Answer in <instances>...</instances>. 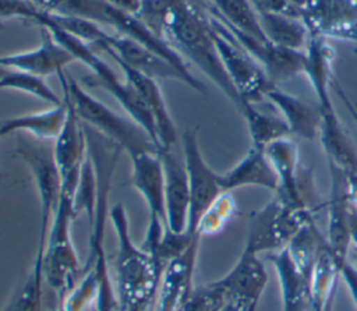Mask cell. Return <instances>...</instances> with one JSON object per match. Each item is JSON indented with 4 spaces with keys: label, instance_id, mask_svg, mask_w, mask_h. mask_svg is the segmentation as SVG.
<instances>
[{
    "label": "cell",
    "instance_id": "8",
    "mask_svg": "<svg viewBox=\"0 0 357 311\" xmlns=\"http://www.w3.org/2000/svg\"><path fill=\"white\" fill-rule=\"evenodd\" d=\"M208 21L223 68L241 102L255 105L265 100L266 93L275 84L269 79L264 68L222 29L218 20L211 13Z\"/></svg>",
    "mask_w": 357,
    "mask_h": 311
},
{
    "label": "cell",
    "instance_id": "18",
    "mask_svg": "<svg viewBox=\"0 0 357 311\" xmlns=\"http://www.w3.org/2000/svg\"><path fill=\"white\" fill-rule=\"evenodd\" d=\"M114 63L120 67L124 74V79L131 85L152 114L160 149H172L177 142V131L156 79L132 70L119 60H114Z\"/></svg>",
    "mask_w": 357,
    "mask_h": 311
},
{
    "label": "cell",
    "instance_id": "28",
    "mask_svg": "<svg viewBox=\"0 0 357 311\" xmlns=\"http://www.w3.org/2000/svg\"><path fill=\"white\" fill-rule=\"evenodd\" d=\"M67 116V103L63 99L60 105H56L43 112L26 113L0 121V128L6 135L13 132H28L36 139H54Z\"/></svg>",
    "mask_w": 357,
    "mask_h": 311
},
{
    "label": "cell",
    "instance_id": "14",
    "mask_svg": "<svg viewBox=\"0 0 357 311\" xmlns=\"http://www.w3.org/2000/svg\"><path fill=\"white\" fill-rule=\"evenodd\" d=\"M215 283L225 291L229 303L258 304L266 287L268 275L259 254L244 247L233 268Z\"/></svg>",
    "mask_w": 357,
    "mask_h": 311
},
{
    "label": "cell",
    "instance_id": "38",
    "mask_svg": "<svg viewBox=\"0 0 357 311\" xmlns=\"http://www.w3.org/2000/svg\"><path fill=\"white\" fill-rule=\"evenodd\" d=\"M340 279L346 283L349 293L357 307V266L349 258L340 264Z\"/></svg>",
    "mask_w": 357,
    "mask_h": 311
},
{
    "label": "cell",
    "instance_id": "35",
    "mask_svg": "<svg viewBox=\"0 0 357 311\" xmlns=\"http://www.w3.org/2000/svg\"><path fill=\"white\" fill-rule=\"evenodd\" d=\"M236 212L237 205L231 194L229 191L222 192L202 215L197 227V234L202 237L204 234H215L220 232Z\"/></svg>",
    "mask_w": 357,
    "mask_h": 311
},
{
    "label": "cell",
    "instance_id": "33",
    "mask_svg": "<svg viewBox=\"0 0 357 311\" xmlns=\"http://www.w3.org/2000/svg\"><path fill=\"white\" fill-rule=\"evenodd\" d=\"M1 89H14L35 98H39L45 102L52 103L53 106L60 105L63 99H60L53 89L46 84L43 77L33 75L29 73L7 70L0 74V91Z\"/></svg>",
    "mask_w": 357,
    "mask_h": 311
},
{
    "label": "cell",
    "instance_id": "20",
    "mask_svg": "<svg viewBox=\"0 0 357 311\" xmlns=\"http://www.w3.org/2000/svg\"><path fill=\"white\" fill-rule=\"evenodd\" d=\"M331 198L328 218V237L325 238L329 250L339 264L347 259L350 243L349 227V192L346 176L331 165Z\"/></svg>",
    "mask_w": 357,
    "mask_h": 311
},
{
    "label": "cell",
    "instance_id": "9",
    "mask_svg": "<svg viewBox=\"0 0 357 311\" xmlns=\"http://www.w3.org/2000/svg\"><path fill=\"white\" fill-rule=\"evenodd\" d=\"M184 165L190 185V212L187 233L197 234L198 223L213 201L225 192L219 184V173L213 172L202 158L198 146L197 130H187L181 135Z\"/></svg>",
    "mask_w": 357,
    "mask_h": 311
},
{
    "label": "cell",
    "instance_id": "12",
    "mask_svg": "<svg viewBox=\"0 0 357 311\" xmlns=\"http://www.w3.org/2000/svg\"><path fill=\"white\" fill-rule=\"evenodd\" d=\"M63 99L67 103V116L59 135L54 138L53 155L61 177V192L73 198L81 166L86 156V141L82 124L70 100L64 95Z\"/></svg>",
    "mask_w": 357,
    "mask_h": 311
},
{
    "label": "cell",
    "instance_id": "40",
    "mask_svg": "<svg viewBox=\"0 0 357 311\" xmlns=\"http://www.w3.org/2000/svg\"><path fill=\"white\" fill-rule=\"evenodd\" d=\"M335 86H336V92H337V95L340 96V99H342V102H343V105L346 106V109H347V112L350 113V116L353 117V120L356 121V124H357V106L344 95V92L342 91V88L335 82Z\"/></svg>",
    "mask_w": 357,
    "mask_h": 311
},
{
    "label": "cell",
    "instance_id": "21",
    "mask_svg": "<svg viewBox=\"0 0 357 311\" xmlns=\"http://www.w3.org/2000/svg\"><path fill=\"white\" fill-rule=\"evenodd\" d=\"M273 172L278 177V195L296 208L308 209L298 179V148L290 137L278 139L265 148Z\"/></svg>",
    "mask_w": 357,
    "mask_h": 311
},
{
    "label": "cell",
    "instance_id": "37",
    "mask_svg": "<svg viewBox=\"0 0 357 311\" xmlns=\"http://www.w3.org/2000/svg\"><path fill=\"white\" fill-rule=\"evenodd\" d=\"M258 14L275 13L301 18V8L289 0H248Z\"/></svg>",
    "mask_w": 357,
    "mask_h": 311
},
{
    "label": "cell",
    "instance_id": "3",
    "mask_svg": "<svg viewBox=\"0 0 357 311\" xmlns=\"http://www.w3.org/2000/svg\"><path fill=\"white\" fill-rule=\"evenodd\" d=\"M59 78L63 88V95L70 100L81 123L119 145L124 152L128 153V156L145 151H159L146 131L134 120L126 119L113 112L100 100L89 95L70 75L60 73Z\"/></svg>",
    "mask_w": 357,
    "mask_h": 311
},
{
    "label": "cell",
    "instance_id": "30",
    "mask_svg": "<svg viewBox=\"0 0 357 311\" xmlns=\"http://www.w3.org/2000/svg\"><path fill=\"white\" fill-rule=\"evenodd\" d=\"M238 110L247 123L251 146L254 148L265 151V148L272 142L291 135L286 121L282 117L259 112L255 109V105L251 103H243Z\"/></svg>",
    "mask_w": 357,
    "mask_h": 311
},
{
    "label": "cell",
    "instance_id": "44",
    "mask_svg": "<svg viewBox=\"0 0 357 311\" xmlns=\"http://www.w3.org/2000/svg\"><path fill=\"white\" fill-rule=\"evenodd\" d=\"M353 255H354V258H356V261H357V250H353Z\"/></svg>",
    "mask_w": 357,
    "mask_h": 311
},
{
    "label": "cell",
    "instance_id": "1",
    "mask_svg": "<svg viewBox=\"0 0 357 311\" xmlns=\"http://www.w3.org/2000/svg\"><path fill=\"white\" fill-rule=\"evenodd\" d=\"M181 57L190 59L237 106L243 102L216 50L212 28L190 0H141L135 14Z\"/></svg>",
    "mask_w": 357,
    "mask_h": 311
},
{
    "label": "cell",
    "instance_id": "2",
    "mask_svg": "<svg viewBox=\"0 0 357 311\" xmlns=\"http://www.w3.org/2000/svg\"><path fill=\"white\" fill-rule=\"evenodd\" d=\"M109 219L117 237L116 297L117 311H149L163 268L141 247L128 232V219L123 204L109 211Z\"/></svg>",
    "mask_w": 357,
    "mask_h": 311
},
{
    "label": "cell",
    "instance_id": "19",
    "mask_svg": "<svg viewBox=\"0 0 357 311\" xmlns=\"http://www.w3.org/2000/svg\"><path fill=\"white\" fill-rule=\"evenodd\" d=\"M131 184L142 195L149 216L160 219L166 226L165 212V177L159 151H145L130 156Z\"/></svg>",
    "mask_w": 357,
    "mask_h": 311
},
{
    "label": "cell",
    "instance_id": "10",
    "mask_svg": "<svg viewBox=\"0 0 357 311\" xmlns=\"http://www.w3.org/2000/svg\"><path fill=\"white\" fill-rule=\"evenodd\" d=\"M219 22L222 29L247 53L250 54L266 73L269 79L275 84L304 74L305 52L282 47L269 42L268 39H258L243 33L227 24H225L215 13L206 8Z\"/></svg>",
    "mask_w": 357,
    "mask_h": 311
},
{
    "label": "cell",
    "instance_id": "7",
    "mask_svg": "<svg viewBox=\"0 0 357 311\" xmlns=\"http://www.w3.org/2000/svg\"><path fill=\"white\" fill-rule=\"evenodd\" d=\"M310 222L308 209L296 208L278 195L252 215L244 247L259 255L279 251L286 248L297 232Z\"/></svg>",
    "mask_w": 357,
    "mask_h": 311
},
{
    "label": "cell",
    "instance_id": "11",
    "mask_svg": "<svg viewBox=\"0 0 357 311\" xmlns=\"http://www.w3.org/2000/svg\"><path fill=\"white\" fill-rule=\"evenodd\" d=\"M301 20L310 35L357 42V0H305Z\"/></svg>",
    "mask_w": 357,
    "mask_h": 311
},
{
    "label": "cell",
    "instance_id": "22",
    "mask_svg": "<svg viewBox=\"0 0 357 311\" xmlns=\"http://www.w3.org/2000/svg\"><path fill=\"white\" fill-rule=\"evenodd\" d=\"M265 259L276 272L283 311H311L310 280L296 265L287 247L268 252Z\"/></svg>",
    "mask_w": 357,
    "mask_h": 311
},
{
    "label": "cell",
    "instance_id": "17",
    "mask_svg": "<svg viewBox=\"0 0 357 311\" xmlns=\"http://www.w3.org/2000/svg\"><path fill=\"white\" fill-rule=\"evenodd\" d=\"M198 252V243L187 248L184 254L170 261L160 276V282L151 304L149 311H176L180 303L192 290V276L195 271V261Z\"/></svg>",
    "mask_w": 357,
    "mask_h": 311
},
{
    "label": "cell",
    "instance_id": "4",
    "mask_svg": "<svg viewBox=\"0 0 357 311\" xmlns=\"http://www.w3.org/2000/svg\"><path fill=\"white\" fill-rule=\"evenodd\" d=\"M38 25L46 28L53 35V38L73 54L75 60L85 64L93 73V84L106 89L121 105L130 119L146 131V134L160 151L153 117L139 96L135 93V91L131 88V85L126 79L121 81L112 70V67L93 52L89 43L75 38L74 35L63 31L46 20L38 21Z\"/></svg>",
    "mask_w": 357,
    "mask_h": 311
},
{
    "label": "cell",
    "instance_id": "13",
    "mask_svg": "<svg viewBox=\"0 0 357 311\" xmlns=\"http://www.w3.org/2000/svg\"><path fill=\"white\" fill-rule=\"evenodd\" d=\"M99 49L107 53L113 60H119L132 70L155 79H174L184 84L181 74L166 60L121 33H103L96 43Z\"/></svg>",
    "mask_w": 357,
    "mask_h": 311
},
{
    "label": "cell",
    "instance_id": "23",
    "mask_svg": "<svg viewBox=\"0 0 357 311\" xmlns=\"http://www.w3.org/2000/svg\"><path fill=\"white\" fill-rule=\"evenodd\" d=\"M265 99L282 113V119L293 135L304 139L318 138L322 123V113L318 105L312 106L294 95L280 91L276 85L269 89Z\"/></svg>",
    "mask_w": 357,
    "mask_h": 311
},
{
    "label": "cell",
    "instance_id": "31",
    "mask_svg": "<svg viewBox=\"0 0 357 311\" xmlns=\"http://www.w3.org/2000/svg\"><path fill=\"white\" fill-rule=\"evenodd\" d=\"M208 8L229 26L258 39H266L262 32L258 13L248 0H211Z\"/></svg>",
    "mask_w": 357,
    "mask_h": 311
},
{
    "label": "cell",
    "instance_id": "36",
    "mask_svg": "<svg viewBox=\"0 0 357 311\" xmlns=\"http://www.w3.org/2000/svg\"><path fill=\"white\" fill-rule=\"evenodd\" d=\"M225 291L215 283L192 287L176 311H223L227 305Z\"/></svg>",
    "mask_w": 357,
    "mask_h": 311
},
{
    "label": "cell",
    "instance_id": "25",
    "mask_svg": "<svg viewBox=\"0 0 357 311\" xmlns=\"http://www.w3.org/2000/svg\"><path fill=\"white\" fill-rule=\"evenodd\" d=\"M321 113L322 123L318 138L328 155L329 163L339 169L347 180H357V152L347 138L335 109Z\"/></svg>",
    "mask_w": 357,
    "mask_h": 311
},
{
    "label": "cell",
    "instance_id": "43",
    "mask_svg": "<svg viewBox=\"0 0 357 311\" xmlns=\"http://www.w3.org/2000/svg\"><path fill=\"white\" fill-rule=\"evenodd\" d=\"M3 137H6V134H4V131L0 128V139H1ZM1 179H3V174H1V172H0V180H1Z\"/></svg>",
    "mask_w": 357,
    "mask_h": 311
},
{
    "label": "cell",
    "instance_id": "39",
    "mask_svg": "<svg viewBox=\"0 0 357 311\" xmlns=\"http://www.w3.org/2000/svg\"><path fill=\"white\" fill-rule=\"evenodd\" d=\"M103 1L113 8H117L130 14H137L141 4V0H103Z\"/></svg>",
    "mask_w": 357,
    "mask_h": 311
},
{
    "label": "cell",
    "instance_id": "41",
    "mask_svg": "<svg viewBox=\"0 0 357 311\" xmlns=\"http://www.w3.org/2000/svg\"><path fill=\"white\" fill-rule=\"evenodd\" d=\"M257 308H258V304L251 303V304H243V305H238L236 311H257Z\"/></svg>",
    "mask_w": 357,
    "mask_h": 311
},
{
    "label": "cell",
    "instance_id": "34",
    "mask_svg": "<svg viewBox=\"0 0 357 311\" xmlns=\"http://www.w3.org/2000/svg\"><path fill=\"white\" fill-rule=\"evenodd\" d=\"M96 174L93 169V163L86 152V156L82 162L79 177L75 185L73 205L74 211L78 215L79 212H85L89 226L93 222L95 216V206H96Z\"/></svg>",
    "mask_w": 357,
    "mask_h": 311
},
{
    "label": "cell",
    "instance_id": "15",
    "mask_svg": "<svg viewBox=\"0 0 357 311\" xmlns=\"http://www.w3.org/2000/svg\"><path fill=\"white\" fill-rule=\"evenodd\" d=\"M159 156L163 167V191L166 229L174 233L187 232L190 212V185L184 160H180L172 149H160Z\"/></svg>",
    "mask_w": 357,
    "mask_h": 311
},
{
    "label": "cell",
    "instance_id": "24",
    "mask_svg": "<svg viewBox=\"0 0 357 311\" xmlns=\"http://www.w3.org/2000/svg\"><path fill=\"white\" fill-rule=\"evenodd\" d=\"M219 184L223 191L241 187H262L278 191V177L265 151L251 146L245 156L230 170L219 174Z\"/></svg>",
    "mask_w": 357,
    "mask_h": 311
},
{
    "label": "cell",
    "instance_id": "29",
    "mask_svg": "<svg viewBox=\"0 0 357 311\" xmlns=\"http://www.w3.org/2000/svg\"><path fill=\"white\" fill-rule=\"evenodd\" d=\"M258 20L262 32L269 42L293 50H305L310 32L301 18L284 14L262 13L258 14Z\"/></svg>",
    "mask_w": 357,
    "mask_h": 311
},
{
    "label": "cell",
    "instance_id": "32",
    "mask_svg": "<svg viewBox=\"0 0 357 311\" xmlns=\"http://www.w3.org/2000/svg\"><path fill=\"white\" fill-rule=\"evenodd\" d=\"M324 240L325 238L321 237L318 230L310 222L297 232V234L290 240L287 245V250L293 261L300 268V271L308 278V280Z\"/></svg>",
    "mask_w": 357,
    "mask_h": 311
},
{
    "label": "cell",
    "instance_id": "26",
    "mask_svg": "<svg viewBox=\"0 0 357 311\" xmlns=\"http://www.w3.org/2000/svg\"><path fill=\"white\" fill-rule=\"evenodd\" d=\"M305 64L304 74L315 92L317 105L321 112L332 110L333 103L329 92L331 85V66L335 57V52L321 36L310 35L305 46Z\"/></svg>",
    "mask_w": 357,
    "mask_h": 311
},
{
    "label": "cell",
    "instance_id": "42",
    "mask_svg": "<svg viewBox=\"0 0 357 311\" xmlns=\"http://www.w3.org/2000/svg\"><path fill=\"white\" fill-rule=\"evenodd\" d=\"M289 1H291L294 6H297V7H303L304 6V3H305V0H289Z\"/></svg>",
    "mask_w": 357,
    "mask_h": 311
},
{
    "label": "cell",
    "instance_id": "16",
    "mask_svg": "<svg viewBox=\"0 0 357 311\" xmlns=\"http://www.w3.org/2000/svg\"><path fill=\"white\" fill-rule=\"evenodd\" d=\"M40 45L35 49L0 56V68L29 73L39 77L63 73L64 67L75 61L73 54L63 47L43 26Z\"/></svg>",
    "mask_w": 357,
    "mask_h": 311
},
{
    "label": "cell",
    "instance_id": "27",
    "mask_svg": "<svg viewBox=\"0 0 357 311\" xmlns=\"http://www.w3.org/2000/svg\"><path fill=\"white\" fill-rule=\"evenodd\" d=\"M339 278L340 264L329 250L326 240H324L310 276L311 311H331Z\"/></svg>",
    "mask_w": 357,
    "mask_h": 311
},
{
    "label": "cell",
    "instance_id": "5",
    "mask_svg": "<svg viewBox=\"0 0 357 311\" xmlns=\"http://www.w3.org/2000/svg\"><path fill=\"white\" fill-rule=\"evenodd\" d=\"M75 216L73 198L61 192L42 259V276L57 294L60 303L84 275V266L78 259L70 234L71 222Z\"/></svg>",
    "mask_w": 357,
    "mask_h": 311
},
{
    "label": "cell",
    "instance_id": "6",
    "mask_svg": "<svg viewBox=\"0 0 357 311\" xmlns=\"http://www.w3.org/2000/svg\"><path fill=\"white\" fill-rule=\"evenodd\" d=\"M43 139L32 141L24 137L18 138L15 153L28 166L32 180L38 190L40 204V229L39 244L35 264L40 265L46 248V240L53 215L57 209L61 195V177L54 160L53 146H47Z\"/></svg>",
    "mask_w": 357,
    "mask_h": 311
}]
</instances>
